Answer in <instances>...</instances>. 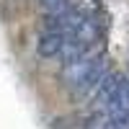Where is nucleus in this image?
I'll return each mask as SVG.
<instances>
[{"instance_id":"7ed1b4c3","label":"nucleus","mask_w":129,"mask_h":129,"mask_svg":"<svg viewBox=\"0 0 129 129\" xmlns=\"http://www.w3.org/2000/svg\"><path fill=\"white\" fill-rule=\"evenodd\" d=\"M119 83H121V78H119V75H106V78L98 83V95H95V103H98V109H101V111H103L106 106H109V103L116 98Z\"/></svg>"},{"instance_id":"f257e3e1","label":"nucleus","mask_w":129,"mask_h":129,"mask_svg":"<svg viewBox=\"0 0 129 129\" xmlns=\"http://www.w3.org/2000/svg\"><path fill=\"white\" fill-rule=\"evenodd\" d=\"M67 67H70V72H72L70 80H72L75 93H90L95 85L103 80L106 59H103V57H93V59L83 57V59H78V62L67 64Z\"/></svg>"},{"instance_id":"f03ea898","label":"nucleus","mask_w":129,"mask_h":129,"mask_svg":"<svg viewBox=\"0 0 129 129\" xmlns=\"http://www.w3.org/2000/svg\"><path fill=\"white\" fill-rule=\"evenodd\" d=\"M64 41H67V36H64V31H47L44 36L39 39V44H36V52H39V57H57L62 47H64Z\"/></svg>"},{"instance_id":"20e7f679","label":"nucleus","mask_w":129,"mask_h":129,"mask_svg":"<svg viewBox=\"0 0 129 129\" xmlns=\"http://www.w3.org/2000/svg\"><path fill=\"white\" fill-rule=\"evenodd\" d=\"M41 5H44L47 10H57L59 5H64V0H39Z\"/></svg>"}]
</instances>
